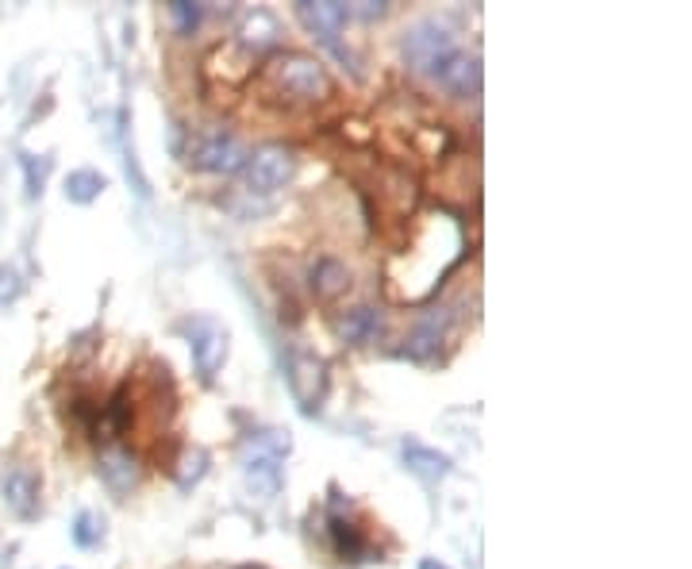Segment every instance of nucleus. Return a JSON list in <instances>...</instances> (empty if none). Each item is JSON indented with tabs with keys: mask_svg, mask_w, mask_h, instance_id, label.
Returning <instances> with one entry per match:
<instances>
[{
	"mask_svg": "<svg viewBox=\"0 0 692 569\" xmlns=\"http://www.w3.org/2000/svg\"><path fill=\"white\" fill-rule=\"evenodd\" d=\"M259 92L277 108H315L335 97V78L304 50H273L259 66Z\"/></svg>",
	"mask_w": 692,
	"mask_h": 569,
	"instance_id": "f257e3e1",
	"label": "nucleus"
},
{
	"mask_svg": "<svg viewBox=\"0 0 692 569\" xmlns=\"http://www.w3.org/2000/svg\"><path fill=\"white\" fill-rule=\"evenodd\" d=\"M246 158H251V150H246V143L238 135L224 131V127H204V131L193 135L185 163L201 169V174L231 177V174H243Z\"/></svg>",
	"mask_w": 692,
	"mask_h": 569,
	"instance_id": "f03ea898",
	"label": "nucleus"
},
{
	"mask_svg": "<svg viewBox=\"0 0 692 569\" xmlns=\"http://www.w3.org/2000/svg\"><path fill=\"white\" fill-rule=\"evenodd\" d=\"M455 50H458L455 31L439 20L412 23V28L405 31V39H400V55H405V62L412 66L416 73H435Z\"/></svg>",
	"mask_w": 692,
	"mask_h": 569,
	"instance_id": "7ed1b4c3",
	"label": "nucleus"
},
{
	"mask_svg": "<svg viewBox=\"0 0 692 569\" xmlns=\"http://www.w3.org/2000/svg\"><path fill=\"white\" fill-rule=\"evenodd\" d=\"M246 193L251 197H270V193L285 189L296 177V155L281 143H270V147H259L251 158H246Z\"/></svg>",
	"mask_w": 692,
	"mask_h": 569,
	"instance_id": "20e7f679",
	"label": "nucleus"
},
{
	"mask_svg": "<svg viewBox=\"0 0 692 569\" xmlns=\"http://www.w3.org/2000/svg\"><path fill=\"white\" fill-rule=\"evenodd\" d=\"M296 20H301L304 28L323 42V47L335 50L343 62H350V70L358 73L354 58H350L347 50L339 47V31H343V23L350 20V8L347 4H339V0H301V4H296Z\"/></svg>",
	"mask_w": 692,
	"mask_h": 569,
	"instance_id": "39448f33",
	"label": "nucleus"
},
{
	"mask_svg": "<svg viewBox=\"0 0 692 569\" xmlns=\"http://www.w3.org/2000/svg\"><path fill=\"white\" fill-rule=\"evenodd\" d=\"M0 492H4L8 512L20 516V520H36V516L42 512V478H39L36 470H31L28 462L4 465Z\"/></svg>",
	"mask_w": 692,
	"mask_h": 569,
	"instance_id": "423d86ee",
	"label": "nucleus"
},
{
	"mask_svg": "<svg viewBox=\"0 0 692 569\" xmlns=\"http://www.w3.org/2000/svg\"><path fill=\"white\" fill-rule=\"evenodd\" d=\"M189 339H193V366L201 373V381H216V373L224 370L227 362V331L216 324V320H196L189 327Z\"/></svg>",
	"mask_w": 692,
	"mask_h": 569,
	"instance_id": "0eeeda50",
	"label": "nucleus"
},
{
	"mask_svg": "<svg viewBox=\"0 0 692 569\" xmlns=\"http://www.w3.org/2000/svg\"><path fill=\"white\" fill-rule=\"evenodd\" d=\"M289 389H293L296 404H301L304 412L320 408L323 393H328V362H320L315 354L296 351L293 359H289Z\"/></svg>",
	"mask_w": 692,
	"mask_h": 569,
	"instance_id": "6e6552de",
	"label": "nucleus"
},
{
	"mask_svg": "<svg viewBox=\"0 0 692 569\" xmlns=\"http://www.w3.org/2000/svg\"><path fill=\"white\" fill-rule=\"evenodd\" d=\"M347 512H350V500L343 497V492H335V500H331V516H328L331 547H335V555L343 558V562H362V558L370 555V542H366V534L354 520H347Z\"/></svg>",
	"mask_w": 692,
	"mask_h": 569,
	"instance_id": "1a4fd4ad",
	"label": "nucleus"
},
{
	"mask_svg": "<svg viewBox=\"0 0 692 569\" xmlns=\"http://www.w3.org/2000/svg\"><path fill=\"white\" fill-rule=\"evenodd\" d=\"M97 473H100V481L108 485V492H116V497H127V492H131L143 481V462H139V454H135V450L113 443V447L100 450Z\"/></svg>",
	"mask_w": 692,
	"mask_h": 569,
	"instance_id": "9d476101",
	"label": "nucleus"
},
{
	"mask_svg": "<svg viewBox=\"0 0 692 569\" xmlns=\"http://www.w3.org/2000/svg\"><path fill=\"white\" fill-rule=\"evenodd\" d=\"M435 78H439V85L450 97H458V100L477 97V92H481V62H477L474 55H466V50H455V55L435 70Z\"/></svg>",
	"mask_w": 692,
	"mask_h": 569,
	"instance_id": "9b49d317",
	"label": "nucleus"
},
{
	"mask_svg": "<svg viewBox=\"0 0 692 569\" xmlns=\"http://www.w3.org/2000/svg\"><path fill=\"white\" fill-rule=\"evenodd\" d=\"M350 266L343 258H335V254H323V258L312 262V269H308V288L315 293V301L323 304H335L339 296H347L350 288Z\"/></svg>",
	"mask_w": 692,
	"mask_h": 569,
	"instance_id": "f8f14e48",
	"label": "nucleus"
},
{
	"mask_svg": "<svg viewBox=\"0 0 692 569\" xmlns=\"http://www.w3.org/2000/svg\"><path fill=\"white\" fill-rule=\"evenodd\" d=\"M335 331L350 346H373L384 339V316L378 308H370V304H358V308H350L335 320Z\"/></svg>",
	"mask_w": 692,
	"mask_h": 569,
	"instance_id": "ddd939ff",
	"label": "nucleus"
},
{
	"mask_svg": "<svg viewBox=\"0 0 692 569\" xmlns=\"http://www.w3.org/2000/svg\"><path fill=\"white\" fill-rule=\"evenodd\" d=\"M400 458H405L408 470H412L420 481H427V485H435V481H442L450 470H455V462H450L442 450L423 447V443H416V439H405V443H400Z\"/></svg>",
	"mask_w": 692,
	"mask_h": 569,
	"instance_id": "4468645a",
	"label": "nucleus"
},
{
	"mask_svg": "<svg viewBox=\"0 0 692 569\" xmlns=\"http://www.w3.org/2000/svg\"><path fill=\"white\" fill-rule=\"evenodd\" d=\"M447 327H450V312H435L427 324H420L412 331V335L405 339V346H400V359H412V362H427V359H435L439 354V346H442V339H447Z\"/></svg>",
	"mask_w": 692,
	"mask_h": 569,
	"instance_id": "2eb2a0df",
	"label": "nucleus"
},
{
	"mask_svg": "<svg viewBox=\"0 0 692 569\" xmlns=\"http://www.w3.org/2000/svg\"><path fill=\"white\" fill-rule=\"evenodd\" d=\"M277 39H281V23H277V16L266 12V8H254L251 16L243 20V28H238V47L243 50H251L254 58L262 55V50H273L277 47Z\"/></svg>",
	"mask_w": 692,
	"mask_h": 569,
	"instance_id": "dca6fc26",
	"label": "nucleus"
},
{
	"mask_svg": "<svg viewBox=\"0 0 692 569\" xmlns=\"http://www.w3.org/2000/svg\"><path fill=\"white\" fill-rule=\"evenodd\" d=\"M246 489H251L259 500L277 497V489H281L277 458H273V454H254L251 462H246Z\"/></svg>",
	"mask_w": 692,
	"mask_h": 569,
	"instance_id": "f3484780",
	"label": "nucleus"
},
{
	"mask_svg": "<svg viewBox=\"0 0 692 569\" xmlns=\"http://www.w3.org/2000/svg\"><path fill=\"white\" fill-rule=\"evenodd\" d=\"M105 189H108V182L97 169H74V174L66 177V197L74 204H92Z\"/></svg>",
	"mask_w": 692,
	"mask_h": 569,
	"instance_id": "a211bd4d",
	"label": "nucleus"
},
{
	"mask_svg": "<svg viewBox=\"0 0 692 569\" xmlns=\"http://www.w3.org/2000/svg\"><path fill=\"white\" fill-rule=\"evenodd\" d=\"M208 473V450H201V447H185L182 454H177V462H174V481L182 489H193L196 481Z\"/></svg>",
	"mask_w": 692,
	"mask_h": 569,
	"instance_id": "6ab92c4d",
	"label": "nucleus"
},
{
	"mask_svg": "<svg viewBox=\"0 0 692 569\" xmlns=\"http://www.w3.org/2000/svg\"><path fill=\"white\" fill-rule=\"evenodd\" d=\"M105 539V520H100L97 512H89V508H85V512H77V520H74V542L77 547H97V542Z\"/></svg>",
	"mask_w": 692,
	"mask_h": 569,
	"instance_id": "aec40b11",
	"label": "nucleus"
},
{
	"mask_svg": "<svg viewBox=\"0 0 692 569\" xmlns=\"http://www.w3.org/2000/svg\"><path fill=\"white\" fill-rule=\"evenodd\" d=\"M20 166H23V174H28V197H31V200H39V197H42V185H47L50 158L20 155Z\"/></svg>",
	"mask_w": 692,
	"mask_h": 569,
	"instance_id": "412c9836",
	"label": "nucleus"
},
{
	"mask_svg": "<svg viewBox=\"0 0 692 569\" xmlns=\"http://www.w3.org/2000/svg\"><path fill=\"white\" fill-rule=\"evenodd\" d=\"M23 293V274L16 266H0V308L16 304Z\"/></svg>",
	"mask_w": 692,
	"mask_h": 569,
	"instance_id": "4be33fe9",
	"label": "nucleus"
},
{
	"mask_svg": "<svg viewBox=\"0 0 692 569\" xmlns=\"http://www.w3.org/2000/svg\"><path fill=\"white\" fill-rule=\"evenodd\" d=\"M169 16H174V23H177V31H182V36H193V28L201 23V4H189V0H174V4H169Z\"/></svg>",
	"mask_w": 692,
	"mask_h": 569,
	"instance_id": "5701e85b",
	"label": "nucleus"
},
{
	"mask_svg": "<svg viewBox=\"0 0 692 569\" xmlns=\"http://www.w3.org/2000/svg\"><path fill=\"white\" fill-rule=\"evenodd\" d=\"M350 12H358L362 20H381V16L389 12V4H381V0H366V4L350 8Z\"/></svg>",
	"mask_w": 692,
	"mask_h": 569,
	"instance_id": "b1692460",
	"label": "nucleus"
},
{
	"mask_svg": "<svg viewBox=\"0 0 692 569\" xmlns=\"http://www.w3.org/2000/svg\"><path fill=\"white\" fill-rule=\"evenodd\" d=\"M420 569H447L442 562H435V558H427V562H420Z\"/></svg>",
	"mask_w": 692,
	"mask_h": 569,
	"instance_id": "393cba45",
	"label": "nucleus"
},
{
	"mask_svg": "<svg viewBox=\"0 0 692 569\" xmlns=\"http://www.w3.org/2000/svg\"><path fill=\"white\" fill-rule=\"evenodd\" d=\"M238 569H266V566H238Z\"/></svg>",
	"mask_w": 692,
	"mask_h": 569,
	"instance_id": "a878e982",
	"label": "nucleus"
}]
</instances>
